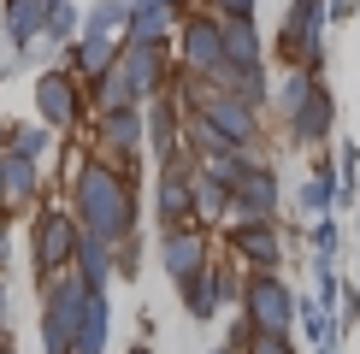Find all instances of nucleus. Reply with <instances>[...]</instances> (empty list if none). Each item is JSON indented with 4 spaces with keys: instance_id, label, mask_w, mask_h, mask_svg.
Wrapping results in <instances>:
<instances>
[{
    "instance_id": "f03ea898",
    "label": "nucleus",
    "mask_w": 360,
    "mask_h": 354,
    "mask_svg": "<svg viewBox=\"0 0 360 354\" xmlns=\"http://www.w3.org/2000/svg\"><path fill=\"white\" fill-rule=\"evenodd\" d=\"M77 242H83L77 213L59 201H41L36 218H30V260H36V272H71L77 266Z\"/></svg>"
},
{
    "instance_id": "cd10ccee",
    "label": "nucleus",
    "mask_w": 360,
    "mask_h": 354,
    "mask_svg": "<svg viewBox=\"0 0 360 354\" xmlns=\"http://www.w3.org/2000/svg\"><path fill=\"white\" fill-rule=\"evenodd\" d=\"M224 348H231V354H254V348H260V324H254V319L243 313V307H236L231 331H224Z\"/></svg>"
},
{
    "instance_id": "a19ab883",
    "label": "nucleus",
    "mask_w": 360,
    "mask_h": 354,
    "mask_svg": "<svg viewBox=\"0 0 360 354\" xmlns=\"http://www.w3.org/2000/svg\"><path fill=\"white\" fill-rule=\"evenodd\" d=\"M0 354H12V343H0Z\"/></svg>"
},
{
    "instance_id": "72a5a7b5",
    "label": "nucleus",
    "mask_w": 360,
    "mask_h": 354,
    "mask_svg": "<svg viewBox=\"0 0 360 354\" xmlns=\"http://www.w3.org/2000/svg\"><path fill=\"white\" fill-rule=\"evenodd\" d=\"M354 12H360V0H325V18L331 24H349Z\"/></svg>"
},
{
    "instance_id": "0eeeda50",
    "label": "nucleus",
    "mask_w": 360,
    "mask_h": 354,
    "mask_svg": "<svg viewBox=\"0 0 360 354\" xmlns=\"http://www.w3.org/2000/svg\"><path fill=\"white\" fill-rule=\"evenodd\" d=\"M142 142H148V107H118V112H101V124H95V148L112 159L118 171L136 183V154H142Z\"/></svg>"
},
{
    "instance_id": "2f4dec72",
    "label": "nucleus",
    "mask_w": 360,
    "mask_h": 354,
    "mask_svg": "<svg viewBox=\"0 0 360 354\" xmlns=\"http://www.w3.org/2000/svg\"><path fill=\"white\" fill-rule=\"evenodd\" d=\"M254 6L260 0H213V12H224V18H254Z\"/></svg>"
},
{
    "instance_id": "4c0bfd02",
    "label": "nucleus",
    "mask_w": 360,
    "mask_h": 354,
    "mask_svg": "<svg viewBox=\"0 0 360 354\" xmlns=\"http://www.w3.org/2000/svg\"><path fill=\"white\" fill-rule=\"evenodd\" d=\"M130 354H154V348H148V343H136V348H130Z\"/></svg>"
},
{
    "instance_id": "39448f33",
    "label": "nucleus",
    "mask_w": 360,
    "mask_h": 354,
    "mask_svg": "<svg viewBox=\"0 0 360 354\" xmlns=\"http://www.w3.org/2000/svg\"><path fill=\"white\" fill-rule=\"evenodd\" d=\"M243 313L260 324V336H290L302 319V295L283 284L278 272H248L243 284Z\"/></svg>"
},
{
    "instance_id": "e433bc0d",
    "label": "nucleus",
    "mask_w": 360,
    "mask_h": 354,
    "mask_svg": "<svg viewBox=\"0 0 360 354\" xmlns=\"http://www.w3.org/2000/svg\"><path fill=\"white\" fill-rule=\"evenodd\" d=\"M0 206H6V142H0Z\"/></svg>"
},
{
    "instance_id": "f257e3e1",
    "label": "nucleus",
    "mask_w": 360,
    "mask_h": 354,
    "mask_svg": "<svg viewBox=\"0 0 360 354\" xmlns=\"http://www.w3.org/2000/svg\"><path fill=\"white\" fill-rule=\"evenodd\" d=\"M71 213H77V225L89 236H101V242H130L136 236V183H130L124 171L112 166L107 154L83 159L77 177H71Z\"/></svg>"
},
{
    "instance_id": "aec40b11",
    "label": "nucleus",
    "mask_w": 360,
    "mask_h": 354,
    "mask_svg": "<svg viewBox=\"0 0 360 354\" xmlns=\"http://www.w3.org/2000/svg\"><path fill=\"white\" fill-rule=\"evenodd\" d=\"M36 201H41V159L6 142V206H36Z\"/></svg>"
},
{
    "instance_id": "5701e85b",
    "label": "nucleus",
    "mask_w": 360,
    "mask_h": 354,
    "mask_svg": "<svg viewBox=\"0 0 360 354\" xmlns=\"http://www.w3.org/2000/svg\"><path fill=\"white\" fill-rule=\"evenodd\" d=\"M219 24H224V48H231V65H260L266 41H260V29H254V18H224V12H219Z\"/></svg>"
},
{
    "instance_id": "c756f323",
    "label": "nucleus",
    "mask_w": 360,
    "mask_h": 354,
    "mask_svg": "<svg viewBox=\"0 0 360 354\" xmlns=\"http://www.w3.org/2000/svg\"><path fill=\"white\" fill-rule=\"evenodd\" d=\"M337 324H342V331L360 324V289L349 284V277H342V295H337Z\"/></svg>"
},
{
    "instance_id": "7ed1b4c3",
    "label": "nucleus",
    "mask_w": 360,
    "mask_h": 354,
    "mask_svg": "<svg viewBox=\"0 0 360 354\" xmlns=\"http://www.w3.org/2000/svg\"><path fill=\"white\" fill-rule=\"evenodd\" d=\"M89 301H95V289H89L77 272L59 277V289L41 301V348L48 354H77V331H83Z\"/></svg>"
},
{
    "instance_id": "423d86ee",
    "label": "nucleus",
    "mask_w": 360,
    "mask_h": 354,
    "mask_svg": "<svg viewBox=\"0 0 360 354\" xmlns=\"http://www.w3.org/2000/svg\"><path fill=\"white\" fill-rule=\"evenodd\" d=\"M172 59H166V41H118V77H124L130 83V95H136L142 100V107H148V100H154V95H166V88L177 83L172 77Z\"/></svg>"
},
{
    "instance_id": "393cba45",
    "label": "nucleus",
    "mask_w": 360,
    "mask_h": 354,
    "mask_svg": "<svg viewBox=\"0 0 360 354\" xmlns=\"http://www.w3.org/2000/svg\"><path fill=\"white\" fill-rule=\"evenodd\" d=\"M107 331H112V301L95 295L83 313V331H77V354H107Z\"/></svg>"
},
{
    "instance_id": "ea45409f",
    "label": "nucleus",
    "mask_w": 360,
    "mask_h": 354,
    "mask_svg": "<svg viewBox=\"0 0 360 354\" xmlns=\"http://www.w3.org/2000/svg\"><path fill=\"white\" fill-rule=\"evenodd\" d=\"M41 6H65V0H41Z\"/></svg>"
},
{
    "instance_id": "473e14b6",
    "label": "nucleus",
    "mask_w": 360,
    "mask_h": 354,
    "mask_svg": "<svg viewBox=\"0 0 360 354\" xmlns=\"http://www.w3.org/2000/svg\"><path fill=\"white\" fill-rule=\"evenodd\" d=\"M0 343H12V289L0 277Z\"/></svg>"
},
{
    "instance_id": "f8f14e48",
    "label": "nucleus",
    "mask_w": 360,
    "mask_h": 354,
    "mask_svg": "<svg viewBox=\"0 0 360 354\" xmlns=\"http://www.w3.org/2000/svg\"><path fill=\"white\" fill-rule=\"evenodd\" d=\"M154 218L166 225H195V166L154 171Z\"/></svg>"
},
{
    "instance_id": "9d476101",
    "label": "nucleus",
    "mask_w": 360,
    "mask_h": 354,
    "mask_svg": "<svg viewBox=\"0 0 360 354\" xmlns=\"http://www.w3.org/2000/svg\"><path fill=\"white\" fill-rule=\"evenodd\" d=\"M36 118L65 136V130L83 118V83L71 77V71H59V65L41 71V77H36Z\"/></svg>"
},
{
    "instance_id": "58836bf2",
    "label": "nucleus",
    "mask_w": 360,
    "mask_h": 354,
    "mask_svg": "<svg viewBox=\"0 0 360 354\" xmlns=\"http://www.w3.org/2000/svg\"><path fill=\"white\" fill-rule=\"evenodd\" d=\"M207 354H231V348H224V343H219V348H207Z\"/></svg>"
},
{
    "instance_id": "9b49d317",
    "label": "nucleus",
    "mask_w": 360,
    "mask_h": 354,
    "mask_svg": "<svg viewBox=\"0 0 360 354\" xmlns=\"http://www.w3.org/2000/svg\"><path fill=\"white\" fill-rule=\"evenodd\" d=\"M331 130H337V100H331V88H313L307 95V107L283 124V136H290V148H302V154H319L325 142H331Z\"/></svg>"
},
{
    "instance_id": "79ce46f5",
    "label": "nucleus",
    "mask_w": 360,
    "mask_h": 354,
    "mask_svg": "<svg viewBox=\"0 0 360 354\" xmlns=\"http://www.w3.org/2000/svg\"><path fill=\"white\" fill-rule=\"evenodd\" d=\"M6 136H12V130H0V142H6Z\"/></svg>"
},
{
    "instance_id": "c85d7f7f",
    "label": "nucleus",
    "mask_w": 360,
    "mask_h": 354,
    "mask_svg": "<svg viewBox=\"0 0 360 354\" xmlns=\"http://www.w3.org/2000/svg\"><path fill=\"white\" fill-rule=\"evenodd\" d=\"M337 248H342L337 218H313V260H337Z\"/></svg>"
},
{
    "instance_id": "dca6fc26",
    "label": "nucleus",
    "mask_w": 360,
    "mask_h": 354,
    "mask_svg": "<svg viewBox=\"0 0 360 354\" xmlns=\"http://www.w3.org/2000/svg\"><path fill=\"white\" fill-rule=\"evenodd\" d=\"M337 201H342V171L331 166V159H313V177L295 189V206H302L307 218H331Z\"/></svg>"
},
{
    "instance_id": "f3484780",
    "label": "nucleus",
    "mask_w": 360,
    "mask_h": 354,
    "mask_svg": "<svg viewBox=\"0 0 360 354\" xmlns=\"http://www.w3.org/2000/svg\"><path fill=\"white\" fill-rule=\"evenodd\" d=\"M71 272H77L95 295H107V289H112V277H118V248L83 230V242H77V266H71Z\"/></svg>"
},
{
    "instance_id": "f704fd0d",
    "label": "nucleus",
    "mask_w": 360,
    "mask_h": 354,
    "mask_svg": "<svg viewBox=\"0 0 360 354\" xmlns=\"http://www.w3.org/2000/svg\"><path fill=\"white\" fill-rule=\"evenodd\" d=\"M254 354H295V348H290V336H260V348H254Z\"/></svg>"
},
{
    "instance_id": "a878e982",
    "label": "nucleus",
    "mask_w": 360,
    "mask_h": 354,
    "mask_svg": "<svg viewBox=\"0 0 360 354\" xmlns=\"http://www.w3.org/2000/svg\"><path fill=\"white\" fill-rule=\"evenodd\" d=\"M53 136H59V130L53 124H18V130H12V148H18V154H30V159H41V154H48V148H53Z\"/></svg>"
},
{
    "instance_id": "bb28decb",
    "label": "nucleus",
    "mask_w": 360,
    "mask_h": 354,
    "mask_svg": "<svg viewBox=\"0 0 360 354\" xmlns=\"http://www.w3.org/2000/svg\"><path fill=\"white\" fill-rule=\"evenodd\" d=\"M77 36H83V18H77V6H71V0H65V6H53V12H48V41L71 48Z\"/></svg>"
},
{
    "instance_id": "4be33fe9",
    "label": "nucleus",
    "mask_w": 360,
    "mask_h": 354,
    "mask_svg": "<svg viewBox=\"0 0 360 354\" xmlns=\"http://www.w3.org/2000/svg\"><path fill=\"white\" fill-rule=\"evenodd\" d=\"M219 88H224V95H236V100H248V107L278 100V88H272V77H266V65H231V71L219 77Z\"/></svg>"
},
{
    "instance_id": "ddd939ff",
    "label": "nucleus",
    "mask_w": 360,
    "mask_h": 354,
    "mask_svg": "<svg viewBox=\"0 0 360 354\" xmlns=\"http://www.w3.org/2000/svg\"><path fill=\"white\" fill-rule=\"evenodd\" d=\"M189 0H130V41H166L172 29H184Z\"/></svg>"
},
{
    "instance_id": "7c9ffc66",
    "label": "nucleus",
    "mask_w": 360,
    "mask_h": 354,
    "mask_svg": "<svg viewBox=\"0 0 360 354\" xmlns=\"http://www.w3.org/2000/svg\"><path fill=\"white\" fill-rule=\"evenodd\" d=\"M142 272V236H130V242H118V277H136Z\"/></svg>"
},
{
    "instance_id": "a211bd4d",
    "label": "nucleus",
    "mask_w": 360,
    "mask_h": 354,
    "mask_svg": "<svg viewBox=\"0 0 360 354\" xmlns=\"http://www.w3.org/2000/svg\"><path fill=\"white\" fill-rule=\"evenodd\" d=\"M177 295H184V313L189 319H219L224 313V277H219V260L207 266V272H195L189 284H177Z\"/></svg>"
},
{
    "instance_id": "c9c22d12",
    "label": "nucleus",
    "mask_w": 360,
    "mask_h": 354,
    "mask_svg": "<svg viewBox=\"0 0 360 354\" xmlns=\"http://www.w3.org/2000/svg\"><path fill=\"white\" fill-rule=\"evenodd\" d=\"M6 260H12V236H6V213H0V277H6Z\"/></svg>"
},
{
    "instance_id": "1a4fd4ad",
    "label": "nucleus",
    "mask_w": 360,
    "mask_h": 354,
    "mask_svg": "<svg viewBox=\"0 0 360 354\" xmlns=\"http://www.w3.org/2000/svg\"><path fill=\"white\" fill-rule=\"evenodd\" d=\"M278 201H283L278 171L260 166V171H248L243 183H236V206H231L224 225H231V230H243V225H278Z\"/></svg>"
},
{
    "instance_id": "412c9836",
    "label": "nucleus",
    "mask_w": 360,
    "mask_h": 354,
    "mask_svg": "<svg viewBox=\"0 0 360 354\" xmlns=\"http://www.w3.org/2000/svg\"><path fill=\"white\" fill-rule=\"evenodd\" d=\"M231 206H236V189L195 166V225H219V218H231Z\"/></svg>"
},
{
    "instance_id": "2eb2a0df",
    "label": "nucleus",
    "mask_w": 360,
    "mask_h": 354,
    "mask_svg": "<svg viewBox=\"0 0 360 354\" xmlns=\"http://www.w3.org/2000/svg\"><path fill=\"white\" fill-rule=\"evenodd\" d=\"M112 65H118V41H112V36H77V41L65 48V71H71L77 83H101Z\"/></svg>"
},
{
    "instance_id": "20e7f679",
    "label": "nucleus",
    "mask_w": 360,
    "mask_h": 354,
    "mask_svg": "<svg viewBox=\"0 0 360 354\" xmlns=\"http://www.w3.org/2000/svg\"><path fill=\"white\" fill-rule=\"evenodd\" d=\"M177 65L201 83H219L231 71V48H224L219 12H189L184 18V29H177Z\"/></svg>"
},
{
    "instance_id": "b1692460",
    "label": "nucleus",
    "mask_w": 360,
    "mask_h": 354,
    "mask_svg": "<svg viewBox=\"0 0 360 354\" xmlns=\"http://www.w3.org/2000/svg\"><path fill=\"white\" fill-rule=\"evenodd\" d=\"M124 29H130V0H95V6L83 12V36H112V41H124Z\"/></svg>"
},
{
    "instance_id": "6ab92c4d",
    "label": "nucleus",
    "mask_w": 360,
    "mask_h": 354,
    "mask_svg": "<svg viewBox=\"0 0 360 354\" xmlns=\"http://www.w3.org/2000/svg\"><path fill=\"white\" fill-rule=\"evenodd\" d=\"M48 12L53 6H41V0H12V6H6V24H0V29H6L12 53H30L41 36H48Z\"/></svg>"
},
{
    "instance_id": "6e6552de",
    "label": "nucleus",
    "mask_w": 360,
    "mask_h": 354,
    "mask_svg": "<svg viewBox=\"0 0 360 354\" xmlns=\"http://www.w3.org/2000/svg\"><path fill=\"white\" fill-rule=\"evenodd\" d=\"M160 266H166L172 284H189L195 272H207V266H213L207 225H166L160 230Z\"/></svg>"
},
{
    "instance_id": "4468645a",
    "label": "nucleus",
    "mask_w": 360,
    "mask_h": 354,
    "mask_svg": "<svg viewBox=\"0 0 360 354\" xmlns=\"http://www.w3.org/2000/svg\"><path fill=\"white\" fill-rule=\"evenodd\" d=\"M231 254L248 272H278L283 266V230L278 225H243V230H231Z\"/></svg>"
}]
</instances>
